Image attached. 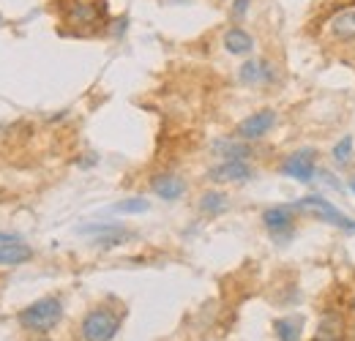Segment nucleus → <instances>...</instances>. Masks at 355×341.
Wrapping results in <instances>:
<instances>
[{"mask_svg": "<svg viewBox=\"0 0 355 341\" xmlns=\"http://www.w3.org/2000/svg\"><path fill=\"white\" fill-rule=\"evenodd\" d=\"M342 336H345V320L339 314H334V311L322 314L314 341H342Z\"/></svg>", "mask_w": 355, "mask_h": 341, "instance_id": "14", "label": "nucleus"}, {"mask_svg": "<svg viewBox=\"0 0 355 341\" xmlns=\"http://www.w3.org/2000/svg\"><path fill=\"white\" fill-rule=\"evenodd\" d=\"M276 126V112L273 110H257V112H252L249 118H243L241 123H238V137L241 139H260V137H266L270 128Z\"/></svg>", "mask_w": 355, "mask_h": 341, "instance_id": "6", "label": "nucleus"}, {"mask_svg": "<svg viewBox=\"0 0 355 341\" xmlns=\"http://www.w3.org/2000/svg\"><path fill=\"white\" fill-rule=\"evenodd\" d=\"M249 6H252V0H235V3H232V17L241 19V17L249 11Z\"/></svg>", "mask_w": 355, "mask_h": 341, "instance_id": "21", "label": "nucleus"}, {"mask_svg": "<svg viewBox=\"0 0 355 341\" xmlns=\"http://www.w3.org/2000/svg\"><path fill=\"white\" fill-rule=\"evenodd\" d=\"M350 156H353V137L347 134V137H342V139L334 145V161H336V164H347Z\"/></svg>", "mask_w": 355, "mask_h": 341, "instance_id": "20", "label": "nucleus"}, {"mask_svg": "<svg viewBox=\"0 0 355 341\" xmlns=\"http://www.w3.org/2000/svg\"><path fill=\"white\" fill-rule=\"evenodd\" d=\"M331 33L339 42H355V6H347L331 17Z\"/></svg>", "mask_w": 355, "mask_h": 341, "instance_id": "13", "label": "nucleus"}, {"mask_svg": "<svg viewBox=\"0 0 355 341\" xmlns=\"http://www.w3.org/2000/svg\"><path fill=\"white\" fill-rule=\"evenodd\" d=\"M31 256H33V249L28 243H22L17 235H8V238L0 241V265L14 268V265H22V262H31Z\"/></svg>", "mask_w": 355, "mask_h": 341, "instance_id": "11", "label": "nucleus"}, {"mask_svg": "<svg viewBox=\"0 0 355 341\" xmlns=\"http://www.w3.org/2000/svg\"><path fill=\"white\" fill-rule=\"evenodd\" d=\"M104 14H107L104 0H69L63 6V19L69 25H77V28H83V25H98L104 19Z\"/></svg>", "mask_w": 355, "mask_h": 341, "instance_id": "4", "label": "nucleus"}, {"mask_svg": "<svg viewBox=\"0 0 355 341\" xmlns=\"http://www.w3.org/2000/svg\"><path fill=\"white\" fill-rule=\"evenodd\" d=\"M224 49L232 52V55H249L254 49V39L243 28H230L224 33Z\"/></svg>", "mask_w": 355, "mask_h": 341, "instance_id": "15", "label": "nucleus"}, {"mask_svg": "<svg viewBox=\"0 0 355 341\" xmlns=\"http://www.w3.org/2000/svg\"><path fill=\"white\" fill-rule=\"evenodd\" d=\"M208 177L214 183H243L252 177V167L243 159H232V161H222L219 167H214L208 172Z\"/></svg>", "mask_w": 355, "mask_h": 341, "instance_id": "9", "label": "nucleus"}, {"mask_svg": "<svg viewBox=\"0 0 355 341\" xmlns=\"http://www.w3.org/2000/svg\"><path fill=\"white\" fill-rule=\"evenodd\" d=\"M350 189H353V191H355V177H353V180H350Z\"/></svg>", "mask_w": 355, "mask_h": 341, "instance_id": "22", "label": "nucleus"}, {"mask_svg": "<svg viewBox=\"0 0 355 341\" xmlns=\"http://www.w3.org/2000/svg\"><path fill=\"white\" fill-rule=\"evenodd\" d=\"M350 306H353V311H355V298H353V300H350Z\"/></svg>", "mask_w": 355, "mask_h": 341, "instance_id": "23", "label": "nucleus"}, {"mask_svg": "<svg viewBox=\"0 0 355 341\" xmlns=\"http://www.w3.org/2000/svg\"><path fill=\"white\" fill-rule=\"evenodd\" d=\"M263 224L273 232V238H290L293 235V211L290 208H268L263 213Z\"/></svg>", "mask_w": 355, "mask_h": 341, "instance_id": "12", "label": "nucleus"}, {"mask_svg": "<svg viewBox=\"0 0 355 341\" xmlns=\"http://www.w3.org/2000/svg\"><path fill=\"white\" fill-rule=\"evenodd\" d=\"M80 232H83V235H96L93 243H98V246L123 243V238L129 235V232L123 229V224H115V221H110V224H85V227H80Z\"/></svg>", "mask_w": 355, "mask_h": 341, "instance_id": "10", "label": "nucleus"}, {"mask_svg": "<svg viewBox=\"0 0 355 341\" xmlns=\"http://www.w3.org/2000/svg\"><path fill=\"white\" fill-rule=\"evenodd\" d=\"M150 205H148V200H142V197H129V200H121L118 205H115V213H145Z\"/></svg>", "mask_w": 355, "mask_h": 341, "instance_id": "19", "label": "nucleus"}, {"mask_svg": "<svg viewBox=\"0 0 355 341\" xmlns=\"http://www.w3.org/2000/svg\"><path fill=\"white\" fill-rule=\"evenodd\" d=\"M0 25H3V14H0Z\"/></svg>", "mask_w": 355, "mask_h": 341, "instance_id": "25", "label": "nucleus"}, {"mask_svg": "<svg viewBox=\"0 0 355 341\" xmlns=\"http://www.w3.org/2000/svg\"><path fill=\"white\" fill-rule=\"evenodd\" d=\"M273 331L279 341H298L301 339V320H276Z\"/></svg>", "mask_w": 355, "mask_h": 341, "instance_id": "18", "label": "nucleus"}, {"mask_svg": "<svg viewBox=\"0 0 355 341\" xmlns=\"http://www.w3.org/2000/svg\"><path fill=\"white\" fill-rule=\"evenodd\" d=\"M39 341H49V339H39Z\"/></svg>", "mask_w": 355, "mask_h": 341, "instance_id": "26", "label": "nucleus"}, {"mask_svg": "<svg viewBox=\"0 0 355 341\" xmlns=\"http://www.w3.org/2000/svg\"><path fill=\"white\" fill-rule=\"evenodd\" d=\"M282 175L298 180V183H311L314 175H317V150L311 148H301L295 153H290L284 161H282Z\"/></svg>", "mask_w": 355, "mask_h": 341, "instance_id": "5", "label": "nucleus"}, {"mask_svg": "<svg viewBox=\"0 0 355 341\" xmlns=\"http://www.w3.org/2000/svg\"><path fill=\"white\" fill-rule=\"evenodd\" d=\"M3 238H8V235H3V232H0V241H3Z\"/></svg>", "mask_w": 355, "mask_h": 341, "instance_id": "24", "label": "nucleus"}, {"mask_svg": "<svg viewBox=\"0 0 355 341\" xmlns=\"http://www.w3.org/2000/svg\"><path fill=\"white\" fill-rule=\"evenodd\" d=\"M293 211L311 213V216H317V218H322V221H328V224H334V227H342V229H347V232H355L353 218H350L347 213H342L336 205H331V202H328L325 197H320V194L301 197V200L293 205Z\"/></svg>", "mask_w": 355, "mask_h": 341, "instance_id": "2", "label": "nucleus"}, {"mask_svg": "<svg viewBox=\"0 0 355 341\" xmlns=\"http://www.w3.org/2000/svg\"><path fill=\"white\" fill-rule=\"evenodd\" d=\"M238 80L249 87H260L270 85L276 80V69L268 63V60H246L238 71Z\"/></svg>", "mask_w": 355, "mask_h": 341, "instance_id": "7", "label": "nucleus"}, {"mask_svg": "<svg viewBox=\"0 0 355 341\" xmlns=\"http://www.w3.org/2000/svg\"><path fill=\"white\" fill-rule=\"evenodd\" d=\"M150 191L156 197L167 200V202H175V200H180L186 194V180L180 175H175V172H162V175H156L150 180Z\"/></svg>", "mask_w": 355, "mask_h": 341, "instance_id": "8", "label": "nucleus"}, {"mask_svg": "<svg viewBox=\"0 0 355 341\" xmlns=\"http://www.w3.org/2000/svg\"><path fill=\"white\" fill-rule=\"evenodd\" d=\"M227 208H230V200H227V194H222V191H205L200 197V211L205 216H219Z\"/></svg>", "mask_w": 355, "mask_h": 341, "instance_id": "16", "label": "nucleus"}, {"mask_svg": "<svg viewBox=\"0 0 355 341\" xmlns=\"http://www.w3.org/2000/svg\"><path fill=\"white\" fill-rule=\"evenodd\" d=\"M17 320H19V325L25 331L46 333L63 320V303H60V298H42L36 303H31V306H25L17 314Z\"/></svg>", "mask_w": 355, "mask_h": 341, "instance_id": "1", "label": "nucleus"}, {"mask_svg": "<svg viewBox=\"0 0 355 341\" xmlns=\"http://www.w3.org/2000/svg\"><path fill=\"white\" fill-rule=\"evenodd\" d=\"M214 153L216 156H224V161H232V159H249L252 156V150L246 148V145H238V142H230V139H219V142H214Z\"/></svg>", "mask_w": 355, "mask_h": 341, "instance_id": "17", "label": "nucleus"}, {"mask_svg": "<svg viewBox=\"0 0 355 341\" xmlns=\"http://www.w3.org/2000/svg\"><path fill=\"white\" fill-rule=\"evenodd\" d=\"M121 328V320L110 308H93L83 320V339L85 341H112Z\"/></svg>", "mask_w": 355, "mask_h": 341, "instance_id": "3", "label": "nucleus"}]
</instances>
